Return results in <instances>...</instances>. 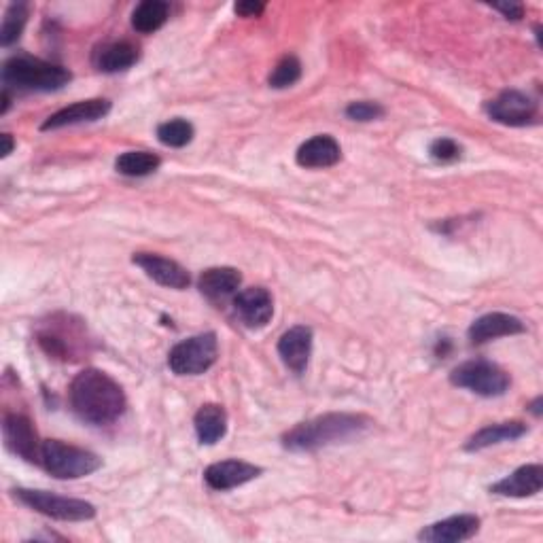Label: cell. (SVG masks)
<instances>
[{
  "label": "cell",
  "instance_id": "23",
  "mask_svg": "<svg viewBox=\"0 0 543 543\" xmlns=\"http://www.w3.org/2000/svg\"><path fill=\"white\" fill-rule=\"evenodd\" d=\"M194 425H196L200 444L213 446L221 442L227 433V414L217 404H206L196 412Z\"/></svg>",
  "mask_w": 543,
  "mask_h": 543
},
{
  "label": "cell",
  "instance_id": "19",
  "mask_svg": "<svg viewBox=\"0 0 543 543\" xmlns=\"http://www.w3.org/2000/svg\"><path fill=\"white\" fill-rule=\"evenodd\" d=\"M340 157L342 149L338 140L329 134L312 136L295 153V160L302 168H331L340 162Z\"/></svg>",
  "mask_w": 543,
  "mask_h": 543
},
{
  "label": "cell",
  "instance_id": "7",
  "mask_svg": "<svg viewBox=\"0 0 543 543\" xmlns=\"http://www.w3.org/2000/svg\"><path fill=\"white\" fill-rule=\"evenodd\" d=\"M454 387L467 389L480 397H501L510 389V376L490 361H467L450 374Z\"/></svg>",
  "mask_w": 543,
  "mask_h": 543
},
{
  "label": "cell",
  "instance_id": "33",
  "mask_svg": "<svg viewBox=\"0 0 543 543\" xmlns=\"http://www.w3.org/2000/svg\"><path fill=\"white\" fill-rule=\"evenodd\" d=\"M0 140H3V151H0V157H9V153L13 151V147H15V143H13V136L11 134H3V136H0Z\"/></svg>",
  "mask_w": 543,
  "mask_h": 543
},
{
  "label": "cell",
  "instance_id": "29",
  "mask_svg": "<svg viewBox=\"0 0 543 543\" xmlns=\"http://www.w3.org/2000/svg\"><path fill=\"white\" fill-rule=\"evenodd\" d=\"M384 107L378 102H370V100H361V102H350L346 107V117L353 119V121H361V124H365V121H376V119H382L384 117Z\"/></svg>",
  "mask_w": 543,
  "mask_h": 543
},
{
  "label": "cell",
  "instance_id": "17",
  "mask_svg": "<svg viewBox=\"0 0 543 543\" xmlns=\"http://www.w3.org/2000/svg\"><path fill=\"white\" fill-rule=\"evenodd\" d=\"M524 331H527V327H524V323L518 317H512V314L505 312H490L471 323L469 340L474 344H484L497 338L518 336L524 334Z\"/></svg>",
  "mask_w": 543,
  "mask_h": 543
},
{
  "label": "cell",
  "instance_id": "25",
  "mask_svg": "<svg viewBox=\"0 0 543 543\" xmlns=\"http://www.w3.org/2000/svg\"><path fill=\"white\" fill-rule=\"evenodd\" d=\"M168 13H170V7L168 3H164V0H145V3H140L134 9L132 26L138 32L151 34L166 24Z\"/></svg>",
  "mask_w": 543,
  "mask_h": 543
},
{
  "label": "cell",
  "instance_id": "21",
  "mask_svg": "<svg viewBox=\"0 0 543 543\" xmlns=\"http://www.w3.org/2000/svg\"><path fill=\"white\" fill-rule=\"evenodd\" d=\"M94 66L100 73H124L138 62V47L128 41H111L96 47L92 56Z\"/></svg>",
  "mask_w": 543,
  "mask_h": 543
},
{
  "label": "cell",
  "instance_id": "2",
  "mask_svg": "<svg viewBox=\"0 0 543 543\" xmlns=\"http://www.w3.org/2000/svg\"><path fill=\"white\" fill-rule=\"evenodd\" d=\"M372 420L361 414L331 412L295 425L283 435V446L291 452H314L319 448L350 442L370 429Z\"/></svg>",
  "mask_w": 543,
  "mask_h": 543
},
{
  "label": "cell",
  "instance_id": "6",
  "mask_svg": "<svg viewBox=\"0 0 543 543\" xmlns=\"http://www.w3.org/2000/svg\"><path fill=\"white\" fill-rule=\"evenodd\" d=\"M219 342L213 331L187 338L170 350L168 365L177 376H200L215 365Z\"/></svg>",
  "mask_w": 543,
  "mask_h": 543
},
{
  "label": "cell",
  "instance_id": "22",
  "mask_svg": "<svg viewBox=\"0 0 543 543\" xmlns=\"http://www.w3.org/2000/svg\"><path fill=\"white\" fill-rule=\"evenodd\" d=\"M527 433H529V427L524 425V423H518V420H514V423L488 425V427L480 429L478 433H474V435L469 437L467 444H465V450L467 452H478V450L497 446V444L516 442V440H520V437H524Z\"/></svg>",
  "mask_w": 543,
  "mask_h": 543
},
{
  "label": "cell",
  "instance_id": "14",
  "mask_svg": "<svg viewBox=\"0 0 543 543\" xmlns=\"http://www.w3.org/2000/svg\"><path fill=\"white\" fill-rule=\"evenodd\" d=\"M480 531V518L474 514H461L435 524H429L427 529L418 533L420 541L429 543H459L476 537Z\"/></svg>",
  "mask_w": 543,
  "mask_h": 543
},
{
  "label": "cell",
  "instance_id": "16",
  "mask_svg": "<svg viewBox=\"0 0 543 543\" xmlns=\"http://www.w3.org/2000/svg\"><path fill=\"white\" fill-rule=\"evenodd\" d=\"M259 474H261V467H255L247 461L230 459V461H221V463H213L210 467H206L204 480L213 490H232L255 480Z\"/></svg>",
  "mask_w": 543,
  "mask_h": 543
},
{
  "label": "cell",
  "instance_id": "1",
  "mask_svg": "<svg viewBox=\"0 0 543 543\" xmlns=\"http://www.w3.org/2000/svg\"><path fill=\"white\" fill-rule=\"evenodd\" d=\"M70 408L87 425L107 427L124 416L128 399L124 389L100 370H83L70 384Z\"/></svg>",
  "mask_w": 543,
  "mask_h": 543
},
{
  "label": "cell",
  "instance_id": "31",
  "mask_svg": "<svg viewBox=\"0 0 543 543\" xmlns=\"http://www.w3.org/2000/svg\"><path fill=\"white\" fill-rule=\"evenodd\" d=\"M234 11L240 17H259L261 13L266 11V5L264 3H255V0H242V3H236Z\"/></svg>",
  "mask_w": 543,
  "mask_h": 543
},
{
  "label": "cell",
  "instance_id": "5",
  "mask_svg": "<svg viewBox=\"0 0 543 543\" xmlns=\"http://www.w3.org/2000/svg\"><path fill=\"white\" fill-rule=\"evenodd\" d=\"M13 497L24 503L30 510L39 512L47 518L62 520V522H83L92 520L96 516V507L81 499H70L60 497L54 493H47V490H32V488H15Z\"/></svg>",
  "mask_w": 543,
  "mask_h": 543
},
{
  "label": "cell",
  "instance_id": "32",
  "mask_svg": "<svg viewBox=\"0 0 543 543\" xmlns=\"http://www.w3.org/2000/svg\"><path fill=\"white\" fill-rule=\"evenodd\" d=\"M493 9L501 11V13L507 17V20H514V22L522 20V15H524L522 5H518V3H503V5H493Z\"/></svg>",
  "mask_w": 543,
  "mask_h": 543
},
{
  "label": "cell",
  "instance_id": "8",
  "mask_svg": "<svg viewBox=\"0 0 543 543\" xmlns=\"http://www.w3.org/2000/svg\"><path fill=\"white\" fill-rule=\"evenodd\" d=\"M488 117L501 126L524 128L531 126L537 117V102L524 92L505 90L495 100L486 104Z\"/></svg>",
  "mask_w": 543,
  "mask_h": 543
},
{
  "label": "cell",
  "instance_id": "15",
  "mask_svg": "<svg viewBox=\"0 0 543 543\" xmlns=\"http://www.w3.org/2000/svg\"><path fill=\"white\" fill-rule=\"evenodd\" d=\"M312 353V329L306 325H295L285 331L278 340V355L291 372H306Z\"/></svg>",
  "mask_w": 543,
  "mask_h": 543
},
{
  "label": "cell",
  "instance_id": "11",
  "mask_svg": "<svg viewBox=\"0 0 543 543\" xmlns=\"http://www.w3.org/2000/svg\"><path fill=\"white\" fill-rule=\"evenodd\" d=\"M134 264L143 270L151 280H155L157 285L162 287H168V289H187L191 278H189V272L177 264V261L172 259H166L162 255H155V253H136L132 257Z\"/></svg>",
  "mask_w": 543,
  "mask_h": 543
},
{
  "label": "cell",
  "instance_id": "34",
  "mask_svg": "<svg viewBox=\"0 0 543 543\" xmlns=\"http://www.w3.org/2000/svg\"><path fill=\"white\" fill-rule=\"evenodd\" d=\"M541 404H543V399L541 397H537L535 401H533V404H531V412L539 418L541 416Z\"/></svg>",
  "mask_w": 543,
  "mask_h": 543
},
{
  "label": "cell",
  "instance_id": "10",
  "mask_svg": "<svg viewBox=\"0 0 543 543\" xmlns=\"http://www.w3.org/2000/svg\"><path fill=\"white\" fill-rule=\"evenodd\" d=\"M234 308L240 321L249 329H264L274 317L272 293L264 287L242 289L234 297Z\"/></svg>",
  "mask_w": 543,
  "mask_h": 543
},
{
  "label": "cell",
  "instance_id": "9",
  "mask_svg": "<svg viewBox=\"0 0 543 543\" xmlns=\"http://www.w3.org/2000/svg\"><path fill=\"white\" fill-rule=\"evenodd\" d=\"M3 440L5 448L28 463L41 465V448L37 429H34L32 420L22 414H7L3 420Z\"/></svg>",
  "mask_w": 543,
  "mask_h": 543
},
{
  "label": "cell",
  "instance_id": "18",
  "mask_svg": "<svg viewBox=\"0 0 543 543\" xmlns=\"http://www.w3.org/2000/svg\"><path fill=\"white\" fill-rule=\"evenodd\" d=\"M543 486V467L541 465H524L516 469L514 474L499 480L497 484L490 486V493L499 497H512V499H524L537 495Z\"/></svg>",
  "mask_w": 543,
  "mask_h": 543
},
{
  "label": "cell",
  "instance_id": "24",
  "mask_svg": "<svg viewBox=\"0 0 543 543\" xmlns=\"http://www.w3.org/2000/svg\"><path fill=\"white\" fill-rule=\"evenodd\" d=\"M162 166L160 155L149 151H126L115 160V170L124 177H149L157 168Z\"/></svg>",
  "mask_w": 543,
  "mask_h": 543
},
{
  "label": "cell",
  "instance_id": "20",
  "mask_svg": "<svg viewBox=\"0 0 543 543\" xmlns=\"http://www.w3.org/2000/svg\"><path fill=\"white\" fill-rule=\"evenodd\" d=\"M242 285V274L236 268H208L198 278V289L210 302H223Z\"/></svg>",
  "mask_w": 543,
  "mask_h": 543
},
{
  "label": "cell",
  "instance_id": "26",
  "mask_svg": "<svg viewBox=\"0 0 543 543\" xmlns=\"http://www.w3.org/2000/svg\"><path fill=\"white\" fill-rule=\"evenodd\" d=\"M194 126L189 124L187 119H170L166 121V124H162L160 128H157V140L164 147H172V149H181V147H187L191 140H194Z\"/></svg>",
  "mask_w": 543,
  "mask_h": 543
},
{
  "label": "cell",
  "instance_id": "4",
  "mask_svg": "<svg viewBox=\"0 0 543 543\" xmlns=\"http://www.w3.org/2000/svg\"><path fill=\"white\" fill-rule=\"evenodd\" d=\"M41 467L58 480H79L98 471L102 459L85 448L70 446L60 440H47L41 448Z\"/></svg>",
  "mask_w": 543,
  "mask_h": 543
},
{
  "label": "cell",
  "instance_id": "28",
  "mask_svg": "<svg viewBox=\"0 0 543 543\" xmlns=\"http://www.w3.org/2000/svg\"><path fill=\"white\" fill-rule=\"evenodd\" d=\"M300 79H302L300 60H297L295 56H285L274 66L268 83L270 87H274V90H287V87L295 85Z\"/></svg>",
  "mask_w": 543,
  "mask_h": 543
},
{
  "label": "cell",
  "instance_id": "13",
  "mask_svg": "<svg viewBox=\"0 0 543 543\" xmlns=\"http://www.w3.org/2000/svg\"><path fill=\"white\" fill-rule=\"evenodd\" d=\"M111 113V102L104 98H94V100H83L75 102L70 107L54 113L47 117L45 124L41 126L43 132L49 130H60L66 126H77V124H92V121H98L102 117H107Z\"/></svg>",
  "mask_w": 543,
  "mask_h": 543
},
{
  "label": "cell",
  "instance_id": "12",
  "mask_svg": "<svg viewBox=\"0 0 543 543\" xmlns=\"http://www.w3.org/2000/svg\"><path fill=\"white\" fill-rule=\"evenodd\" d=\"M70 325H73V323H70ZM70 325H68V321L60 323L54 317V319H51V323H45L43 329L39 331V336H37L39 344L49 357L62 359V361L79 359L77 357V348L83 346L85 340H73V338H83L77 331V327L66 336V331L70 329Z\"/></svg>",
  "mask_w": 543,
  "mask_h": 543
},
{
  "label": "cell",
  "instance_id": "27",
  "mask_svg": "<svg viewBox=\"0 0 543 543\" xmlns=\"http://www.w3.org/2000/svg\"><path fill=\"white\" fill-rule=\"evenodd\" d=\"M26 22H28V7L24 3L9 5L3 17V26H0V45L9 47L20 39L26 28Z\"/></svg>",
  "mask_w": 543,
  "mask_h": 543
},
{
  "label": "cell",
  "instance_id": "3",
  "mask_svg": "<svg viewBox=\"0 0 543 543\" xmlns=\"http://www.w3.org/2000/svg\"><path fill=\"white\" fill-rule=\"evenodd\" d=\"M70 70L32 56H15L3 66L5 90L15 87L20 92H58L70 83Z\"/></svg>",
  "mask_w": 543,
  "mask_h": 543
},
{
  "label": "cell",
  "instance_id": "30",
  "mask_svg": "<svg viewBox=\"0 0 543 543\" xmlns=\"http://www.w3.org/2000/svg\"><path fill=\"white\" fill-rule=\"evenodd\" d=\"M429 153L435 162H454V160H459L461 157V145L457 143V140H452V138H437L431 143L429 147Z\"/></svg>",
  "mask_w": 543,
  "mask_h": 543
}]
</instances>
